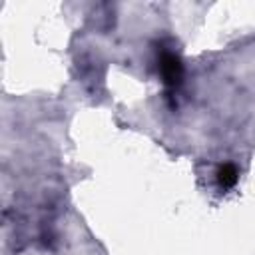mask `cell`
I'll return each instance as SVG.
<instances>
[{"mask_svg": "<svg viewBox=\"0 0 255 255\" xmlns=\"http://www.w3.org/2000/svg\"><path fill=\"white\" fill-rule=\"evenodd\" d=\"M157 70L161 74V80L163 84L173 90L181 84V78H183V66H181V60L177 54L169 52V50H163L159 54V64H157Z\"/></svg>", "mask_w": 255, "mask_h": 255, "instance_id": "cell-1", "label": "cell"}, {"mask_svg": "<svg viewBox=\"0 0 255 255\" xmlns=\"http://www.w3.org/2000/svg\"><path fill=\"white\" fill-rule=\"evenodd\" d=\"M215 175H217L219 187H221V189H229V187H233V185L237 183L239 171H237V167H235L233 163H223V165H219V169H217Z\"/></svg>", "mask_w": 255, "mask_h": 255, "instance_id": "cell-2", "label": "cell"}]
</instances>
